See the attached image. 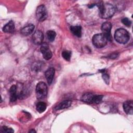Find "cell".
I'll return each instance as SVG.
<instances>
[{
  "label": "cell",
  "mask_w": 133,
  "mask_h": 133,
  "mask_svg": "<svg viewBox=\"0 0 133 133\" xmlns=\"http://www.w3.org/2000/svg\"><path fill=\"white\" fill-rule=\"evenodd\" d=\"M40 50L45 59L49 60L52 57V52L50 50L48 45L47 43H43L40 47Z\"/></svg>",
  "instance_id": "6"
},
{
  "label": "cell",
  "mask_w": 133,
  "mask_h": 133,
  "mask_svg": "<svg viewBox=\"0 0 133 133\" xmlns=\"http://www.w3.org/2000/svg\"><path fill=\"white\" fill-rule=\"evenodd\" d=\"M99 10V15L103 19H108L113 16L115 12V7L111 4L100 3L98 5Z\"/></svg>",
  "instance_id": "1"
},
{
  "label": "cell",
  "mask_w": 133,
  "mask_h": 133,
  "mask_svg": "<svg viewBox=\"0 0 133 133\" xmlns=\"http://www.w3.org/2000/svg\"><path fill=\"white\" fill-rule=\"evenodd\" d=\"M94 95L90 92L84 94L81 97V100L86 103H92Z\"/></svg>",
  "instance_id": "16"
},
{
  "label": "cell",
  "mask_w": 133,
  "mask_h": 133,
  "mask_svg": "<svg viewBox=\"0 0 133 133\" xmlns=\"http://www.w3.org/2000/svg\"><path fill=\"white\" fill-rule=\"evenodd\" d=\"M102 78H103V81H104V82L107 84H109V75L107 73H104V72H103L102 73Z\"/></svg>",
  "instance_id": "22"
},
{
  "label": "cell",
  "mask_w": 133,
  "mask_h": 133,
  "mask_svg": "<svg viewBox=\"0 0 133 133\" xmlns=\"http://www.w3.org/2000/svg\"><path fill=\"white\" fill-rule=\"evenodd\" d=\"M122 22L124 25H125L126 26H128V27L130 26L131 24V21L127 18H124L123 19H122Z\"/></svg>",
  "instance_id": "21"
},
{
  "label": "cell",
  "mask_w": 133,
  "mask_h": 133,
  "mask_svg": "<svg viewBox=\"0 0 133 133\" xmlns=\"http://www.w3.org/2000/svg\"><path fill=\"white\" fill-rule=\"evenodd\" d=\"M70 30L73 35L75 36L80 37L82 35V28L81 26L76 25L72 26L70 28Z\"/></svg>",
  "instance_id": "15"
},
{
  "label": "cell",
  "mask_w": 133,
  "mask_h": 133,
  "mask_svg": "<svg viewBox=\"0 0 133 133\" xmlns=\"http://www.w3.org/2000/svg\"><path fill=\"white\" fill-rule=\"evenodd\" d=\"M62 56L65 60L70 61L71 56V52L70 51L64 50L62 52Z\"/></svg>",
  "instance_id": "19"
},
{
  "label": "cell",
  "mask_w": 133,
  "mask_h": 133,
  "mask_svg": "<svg viewBox=\"0 0 133 133\" xmlns=\"http://www.w3.org/2000/svg\"><path fill=\"white\" fill-rule=\"evenodd\" d=\"M36 94L38 99L45 98L47 94V87L46 84L43 82H39L36 86Z\"/></svg>",
  "instance_id": "4"
},
{
  "label": "cell",
  "mask_w": 133,
  "mask_h": 133,
  "mask_svg": "<svg viewBox=\"0 0 133 133\" xmlns=\"http://www.w3.org/2000/svg\"><path fill=\"white\" fill-rule=\"evenodd\" d=\"M112 28V24L109 22H105L103 23L101 26V30L102 33L106 36L108 41L111 40V30Z\"/></svg>",
  "instance_id": "7"
},
{
  "label": "cell",
  "mask_w": 133,
  "mask_h": 133,
  "mask_svg": "<svg viewBox=\"0 0 133 133\" xmlns=\"http://www.w3.org/2000/svg\"><path fill=\"white\" fill-rule=\"evenodd\" d=\"M103 98V96L102 95H94L92 103L98 104L100 103Z\"/></svg>",
  "instance_id": "20"
},
{
  "label": "cell",
  "mask_w": 133,
  "mask_h": 133,
  "mask_svg": "<svg viewBox=\"0 0 133 133\" xmlns=\"http://www.w3.org/2000/svg\"><path fill=\"white\" fill-rule=\"evenodd\" d=\"M114 38L118 43L125 44L129 39V34L124 29H118L115 32Z\"/></svg>",
  "instance_id": "2"
},
{
  "label": "cell",
  "mask_w": 133,
  "mask_h": 133,
  "mask_svg": "<svg viewBox=\"0 0 133 133\" xmlns=\"http://www.w3.org/2000/svg\"><path fill=\"white\" fill-rule=\"evenodd\" d=\"M55 74V69L53 68H50L47 70L45 72V75L47 79V83L49 85H50L52 82L53 78Z\"/></svg>",
  "instance_id": "10"
},
{
  "label": "cell",
  "mask_w": 133,
  "mask_h": 133,
  "mask_svg": "<svg viewBox=\"0 0 133 133\" xmlns=\"http://www.w3.org/2000/svg\"><path fill=\"white\" fill-rule=\"evenodd\" d=\"M46 35H47V37L48 39L50 42H52L55 39V37L56 36V33L54 31L49 30L47 32Z\"/></svg>",
  "instance_id": "18"
},
{
  "label": "cell",
  "mask_w": 133,
  "mask_h": 133,
  "mask_svg": "<svg viewBox=\"0 0 133 133\" xmlns=\"http://www.w3.org/2000/svg\"><path fill=\"white\" fill-rule=\"evenodd\" d=\"M29 132H36V131H35L34 129H31V130H30V131H29Z\"/></svg>",
  "instance_id": "25"
},
{
  "label": "cell",
  "mask_w": 133,
  "mask_h": 133,
  "mask_svg": "<svg viewBox=\"0 0 133 133\" xmlns=\"http://www.w3.org/2000/svg\"><path fill=\"white\" fill-rule=\"evenodd\" d=\"M36 110L38 112H39V113H42L46 110L47 106H46V104L45 102L40 101L36 104Z\"/></svg>",
  "instance_id": "17"
},
{
  "label": "cell",
  "mask_w": 133,
  "mask_h": 133,
  "mask_svg": "<svg viewBox=\"0 0 133 133\" xmlns=\"http://www.w3.org/2000/svg\"><path fill=\"white\" fill-rule=\"evenodd\" d=\"M34 29V25L32 24H29L21 30V33L24 36H28L33 32Z\"/></svg>",
  "instance_id": "11"
},
{
  "label": "cell",
  "mask_w": 133,
  "mask_h": 133,
  "mask_svg": "<svg viewBox=\"0 0 133 133\" xmlns=\"http://www.w3.org/2000/svg\"><path fill=\"white\" fill-rule=\"evenodd\" d=\"M123 108L125 112L129 115L133 113V102L132 100H127L123 104Z\"/></svg>",
  "instance_id": "9"
},
{
  "label": "cell",
  "mask_w": 133,
  "mask_h": 133,
  "mask_svg": "<svg viewBox=\"0 0 133 133\" xmlns=\"http://www.w3.org/2000/svg\"><path fill=\"white\" fill-rule=\"evenodd\" d=\"M17 86L15 85H14L11 86L9 90L10 100L11 102L15 101L18 98V95L17 94Z\"/></svg>",
  "instance_id": "12"
},
{
  "label": "cell",
  "mask_w": 133,
  "mask_h": 133,
  "mask_svg": "<svg viewBox=\"0 0 133 133\" xmlns=\"http://www.w3.org/2000/svg\"><path fill=\"white\" fill-rule=\"evenodd\" d=\"M108 39L103 33L95 34L92 37V43L94 45L98 48L104 47L107 44Z\"/></svg>",
  "instance_id": "3"
},
{
  "label": "cell",
  "mask_w": 133,
  "mask_h": 133,
  "mask_svg": "<svg viewBox=\"0 0 133 133\" xmlns=\"http://www.w3.org/2000/svg\"><path fill=\"white\" fill-rule=\"evenodd\" d=\"M36 17L38 21H43L47 17V9L44 5L38 6L36 10Z\"/></svg>",
  "instance_id": "5"
},
{
  "label": "cell",
  "mask_w": 133,
  "mask_h": 133,
  "mask_svg": "<svg viewBox=\"0 0 133 133\" xmlns=\"http://www.w3.org/2000/svg\"><path fill=\"white\" fill-rule=\"evenodd\" d=\"M72 102L70 100H65L60 103H59L55 108V110H60L64 109H66L70 107L71 105Z\"/></svg>",
  "instance_id": "13"
},
{
  "label": "cell",
  "mask_w": 133,
  "mask_h": 133,
  "mask_svg": "<svg viewBox=\"0 0 133 133\" xmlns=\"http://www.w3.org/2000/svg\"><path fill=\"white\" fill-rule=\"evenodd\" d=\"M15 30L14 22L11 20L6 24L3 28V30L5 33H12Z\"/></svg>",
  "instance_id": "14"
},
{
  "label": "cell",
  "mask_w": 133,
  "mask_h": 133,
  "mask_svg": "<svg viewBox=\"0 0 133 133\" xmlns=\"http://www.w3.org/2000/svg\"><path fill=\"white\" fill-rule=\"evenodd\" d=\"M117 55H118V54H112L110 55V57L111 59H114V58H116L117 57Z\"/></svg>",
  "instance_id": "24"
},
{
  "label": "cell",
  "mask_w": 133,
  "mask_h": 133,
  "mask_svg": "<svg viewBox=\"0 0 133 133\" xmlns=\"http://www.w3.org/2000/svg\"><path fill=\"white\" fill-rule=\"evenodd\" d=\"M44 39V35L42 31L36 30L33 34L32 41L36 45H39L42 44Z\"/></svg>",
  "instance_id": "8"
},
{
  "label": "cell",
  "mask_w": 133,
  "mask_h": 133,
  "mask_svg": "<svg viewBox=\"0 0 133 133\" xmlns=\"http://www.w3.org/2000/svg\"><path fill=\"white\" fill-rule=\"evenodd\" d=\"M2 132H13L14 130L12 128H8L6 126H4L2 128Z\"/></svg>",
  "instance_id": "23"
}]
</instances>
